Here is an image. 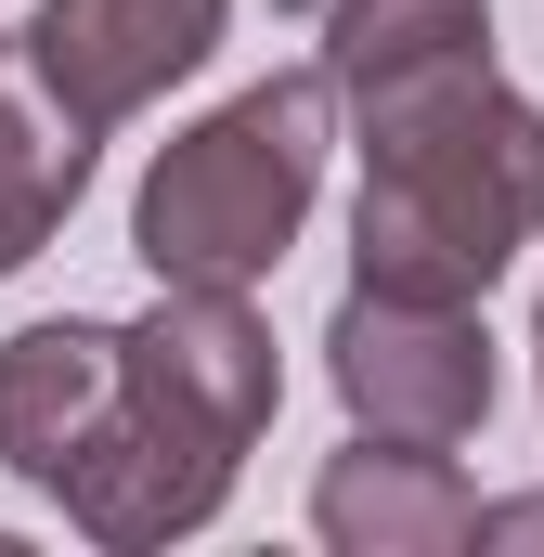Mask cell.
Listing matches in <instances>:
<instances>
[{
  "instance_id": "11",
  "label": "cell",
  "mask_w": 544,
  "mask_h": 557,
  "mask_svg": "<svg viewBox=\"0 0 544 557\" xmlns=\"http://www.w3.org/2000/svg\"><path fill=\"white\" fill-rule=\"evenodd\" d=\"M532 363H544V298H532Z\"/></svg>"
},
{
  "instance_id": "6",
  "label": "cell",
  "mask_w": 544,
  "mask_h": 557,
  "mask_svg": "<svg viewBox=\"0 0 544 557\" xmlns=\"http://www.w3.org/2000/svg\"><path fill=\"white\" fill-rule=\"evenodd\" d=\"M467 519H480V480L454 467V441L350 428L311 480V545H337V557H454Z\"/></svg>"
},
{
  "instance_id": "3",
  "label": "cell",
  "mask_w": 544,
  "mask_h": 557,
  "mask_svg": "<svg viewBox=\"0 0 544 557\" xmlns=\"http://www.w3.org/2000/svg\"><path fill=\"white\" fill-rule=\"evenodd\" d=\"M337 156V78L324 65H272L234 104H208L195 131L156 143L131 195V247L156 285H272L311 195Z\"/></svg>"
},
{
  "instance_id": "8",
  "label": "cell",
  "mask_w": 544,
  "mask_h": 557,
  "mask_svg": "<svg viewBox=\"0 0 544 557\" xmlns=\"http://www.w3.org/2000/svg\"><path fill=\"white\" fill-rule=\"evenodd\" d=\"M91 156H104V131H91V117L26 65V39H0V285L78 221Z\"/></svg>"
},
{
  "instance_id": "1",
  "label": "cell",
  "mask_w": 544,
  "mask_h": 557,
  "mask_svg": "<svg viewBox=\"0 0 544 557\" xmlns=\"http://www.w3.org/2000/svg\"><path fill=\"white\" fill-rule=\"evenodd\" d=\"M272 403H285V363H272L260 298L247 285H156V311L118 324V389H104L91 441L65 454V480L39 506H65V532L104 557H156L234 506Z\"/></svg>"
},
{
  "instance_id": "2",
  "label": "cell",
  "mask_w": 544,
  "mask_h": 557,
  "mask_svg": "<svg viewBox=\"0 0 544 557\" xmlns=\"http://www.w3.org/2000/svg\"><path fill=\"white\" fill-rule=\"evenodd\" d=\"M363 117V195H350V285L376 298H493L544 247V104L506 91L493 52H441L376 91Z\"/></svg>"
},
{
  "instance_id": "9",
  "label": "cell",
  "mask_w": 544,
  "mask_h": 557,
  "mask_svg": "<svg viewBox=\"0 0 544 557\" xmlns=\"http://www.w3.org/2000/svg\"><path fill=\"white\" fill-rule=\"evenodd\" d=\"M441 52H493V0H324V78L337 104L403 78V65H441Z\"/></svg>"
},
{
  "instance_id": "5",
  "label": "cell",
  "mask_w": 544,
  "mask_h": 557,
  "mask_svg": "<svg viewBox=\"0 0 544 557\" xmlns=\"http://www.w3.org/2000/svg\"><path fill=\"white\" fill-rule=\"evenodd\" d=\"M221 26H234V0H39L13 39L91 131H131L143 104H169L221 52Z\"/></svg>"
},
{
  "instance_id": "10",
  "label": "cell",
  "mask_w": 544,
  "mask_h": 557,
  "mask_svg": "<svg viewBox=\"0 0 544 557\" xmlns=\"http://www.w3.org/2000/svg\"><path fill=\"white\" fill-rule=\"evenodd\" d=\"M467 545H544V493H506V506H480V519H467Z\"/></svg>"
},
{
  "instance_id": "4",
  "label": "cell",
  "mask_w": 544,
  "mask_h": 557,
  "mask_svg": "<svg viewBox=\"0 0 544 557\" xmlns=\"http://www.w3.org/2000/svg\"><path fill=\"white\" fill-rule=\"evenodd\" d=\"M324 376H337L350 428H376V441H480L493 389H506L480 298H376V285L337 298Z\"/></svg>"
},
{
  "instance_id": "7",
  "label": "cell",
  "mask_w": 544,
  "mask_h": 557,
  "mask_svg": "<svg viewBox=\"0 0 544 557\" xmlns=\"http://www.w3.org/2000/svg\"><path fill=\"white\" fill-rule=\"evenodd\" d=\"M104 389H118V324H91V311L13 324V337H0V480L52 493L65 454H78L91 416H104Z\"/></svg>"
}]
</instances>
